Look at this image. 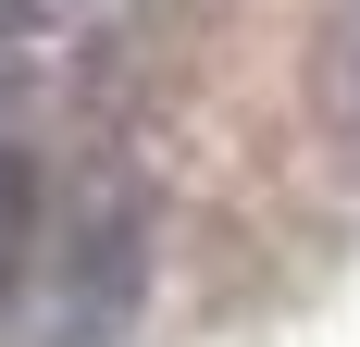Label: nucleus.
I'll list each match as a JSON object with an SVG mask.
<instances>
[{
    "mask_svg": "<svg viewBox=\"0 0 360 347\" xmlns=\"http://www.w3.org/2000/svg\"><path fill=\"white\" fill-rule=\"evenodd\" d=\"M149 285V199L137 186H87L50 236V273H37V335L50 347H112L137 322Z\"/></svg>",
    "mask_w": 360,
    "mask_h": 347,
    "instance_id": "f257e3e1",
    "label": "nucleus"
},
{
    "mask_svg": "<svg viewBox=\"0 0 360 347\" xmlns=\"http://www.w3.org/2000/svg\"><path fill=\"white\" fill-rule=\"evenodd\" d=\"M323 124L360 174V0H335V25H323Z\"/></svg>",
    "mask_w": 360,
    "mask_h": 347,
    "instance_id": "f03ea898",
    "label": "nucleus"
},
{
    "mask_svg": "<svg viewBox=\"0 0 360 347\" xmlns=\"http://www.w3.org/2000/svg\"><path fill=\"white\" fill-rule=\"evenodd\" d=\"M25 236H37V186H25V149L0 137V298H13V273H25Z\"/></svg>",
    "mask_w": 360,
    "mask_h": 347,
    "instance_id": "7ed1b4c3",
    "label": "nucleus"
},
{
    "mask_svg": "<svg viewBox=\"0 0 360 347\" xmlns=\"http://www.w3.org/2000/svg\"><path fill=\"white\" fill-rule=\"evenodd\" d=\"M0 13H13V0H0Z\"/></svg>",
    "mask_w": 360,
    "mask_h": 347,
    "instance_id": "20e7f679",
    "label": "nucleus"
}]
</instances>
